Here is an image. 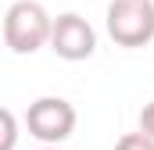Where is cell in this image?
I'll return each mask as SVG.
<instances>
[{
	"mask_svg": "<svg viewBox=\"0 0 154 150\" xmlns=\"http://www.w3.org/2000/svg\"><path fill=\"white\" fill-rule=\"evenodd\" d=\"M39 150H57V147H50V143H43V147H39Z\"/></svg>",
	"mask_w": 154,
	"mask_h": 150,
	"instance_id": "8",
	"label": "cell"
},
{
	"mask_svg": "<svg viewBox=\"0 0 154 150\" xmlns=\"http://www.w3.org/2000/svg\"><path fill=\"white\" fill-rule=\"evenodd\" d=\"M140 132H147V136L154 140V100L143 104V111H140Z\"/></svg>",
	"mask_w": 154,
	"mask_h": 150,
	"instance_id": "7",
	"label": "cell"
},
{
	"mask_svg": "<svg viewBox=\"0 0 154 150\" xmlns=\"http://www.w3.org/2000/svg\"><path fill=\"white\" fill-rule=\"evenodd\" d=\"M18 136H22L18 118L7 111V107H0V150H14L18 147Z\"/></svg>",
	"mask_w": 154,
	"mask_h": 150,
	"instance_id": "5",
	"label": "cell"
},
{
	"mask_svg": "<svg viewBox=\"0 0 154 150\" xmlns=\"http://www.w3.org/2000/svg\"><path fill=\"white\" fill-rule=\"evenodd\" d=\"M47 46L61 61H86L97 50V32H93V25L82 14L65 11V14L50 18V39H47Z\"/></svg>",
	"mask_w": 154,
	"mask_h": 150,
	"instance_id": "4",
	"label": "cell"
},
{
	"mask_svg": "<svg viewBox=\"0 0 154 150\" xmlns=\"http://www.w3.org/2000/svg\"><path fill=\"white\" fill-rule=\"evenodd\" d=\"M75 122H79V114H75V107L65 97H39V100L29 104V111H25L29 136L39 140V143H50V147L65 143L75 132Z\"/></svg>",
	"mask_w": 154,
	"mask_h": 150,
	"instance_id": "3",
	"label": "cell"
},
{
	"mask_svg": "<svg viewBox=\"0 0 154 150\" xmlns=\"http://www.w3.org/2000/svg\"><path fill=\"white\" fill-rule=\"evenodd\" d=\"M108 36L118 46H143L154 39V0H111L104 14Z\"/></svg>",
	"mask_w": 154,
	"mask_h": 150,
	"instance_id": "2",
	"label": "cell"
},
{
	"mask_svg": "<svg viewBox=\"0 0 154 150\" xmlns=\"http://www.w3.org/2000/svg\"><path fill=\"white\" fill-rule=\"evenodd\" d=\"M0 36L11 54H36L50 39V11L39 0H14L0 18Z\"/></svg>",
	"mask_w": 154,
	"mask_h": 150,
	"instance_id": "1",
	"label": "cell"
},
{
	"mask_svg": "<svg viewBox=\"0 0 154 150\" xmlns=\"http://www.w3.org/2000/svg\"><path fill=\"white\" fill-rule=\"evenodd\" d=\"M115 150H154V140L147 136V132L136 129V132H125V136L115 143Z\"/></svg>",
	"mask_w": 154,
	"mask_h": 150,
	"instance_id": "6",
	"label": "cell"
}]
</instances>
